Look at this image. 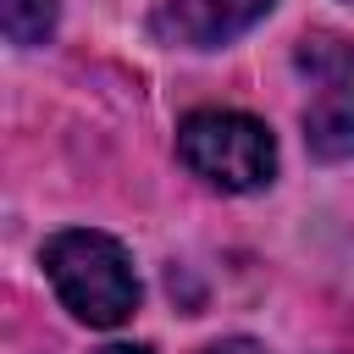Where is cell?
<instances>
[{
  "label": "cell",
  "mask_w": 354,
  "mask_h": 354,
  "mask_svg": "<svg viewBox=\"0 0 354 354\" xmlns=\"http://www.w3.org/2000/svg\"><path fill=\"white\" fill-rule=\"evenodd\" d=\"M44 277L55 282L61 304L88 326H122L138 310V277L127 266V249L105 232H55L44 243Z\"/></svg>",
  "instance_id": "obj_1"
},
{
  "label": "cell",
  "mask_w": 354,
  "mask_h": 354,
  "mask_svg": "<svg viewBox=\"0 0 354 354\" xmlns=\"http://www.w3.org/2000/svg\"><path fill=\"white\" fill-rule=\"evenodd\" d=\"M177 155L194 177H205L227 194L266 188L271 171H277V144H271L266 122H254L243 111H194V116H183Z\"/></svg>",
  "instance_id": "obj_2"
},
{
  "label": "cell",
  "mask_w": 354,
  "mask_h": 354,
  "mask_svg": "<svg viewBox=\"0 0 354 354\" xmlns=\"http://www.w3.org/2000/svg\"><path fill=\"white\" fill-rule=\"evenodd\" d=\"M266 11H271V0H171L160 11V33L205 50V44H227L232 33L260 22Z\"/></svg>",
  "instance_id": "obj_3"
},
{
  "label": "cell",
  "mask_w": 354,
  "mask_h": 354,
  "mask_svg": "<svg viewBox=\"0 0 354 354\" xmlns=\"http://www.w3.org/2000/svg\"><path fill=\"white\" fill-rule=\"evenodd\" d=\"M304 138L321 160H354V83H321L304 111Z\"/></svg>",
  "instance_id": "obj_4"
},
{
  "label": "cell",
  "mask_w": 354,
  "mask_h": 354,
  "mask_svg": "<svg viewBox=\"0 0 354 354\" xmlns=\"http://www.w3.org/2000/svg\"><path fill=\"white\" fill-rule=\"evenodd\" d=\"M0 22L11 44H44L55 28V0H0Z\"/></svg>",
  "instance_id": "obj_5"
},
{
  "label": "cell",
  "mask_w": 354,
  "mask_h": 354,
  "mask_svg": "<svg viewBox=\"0 0 354 354\" xmlns=\"http://www.w3.org/2000/svg\"><path fill=\"white\" fill-rule=\"evenodd\" d=\"M299 66L315 83H354V44H343V39H304Z\"/></svg>",
  "instance_id": "obj_6"
},
{
  "label": "cell",
  "mask_w": 354,
  "mask_h": 354,
  "mask_svg": "<svg viewBox=\"0 0 354 354\" xmlns=\"http://www.w3.org/2000/svg\"><path fill=\"white\" fill-rule=\"evenodd\" d=\"M205 354H266L260 343H249V337H227V343H210Z\"/></svg>",
  "instance_id": "obj_7"
},
{
  "label": "cell",
  "mask_w": 354,
  "mask_h": 354,
  "mask_svg": "<svg viewBox=\"0 0 354 354\" xmlns=\"http://www.w3.org/2000/svg\"><path fill=\"white\" fill-rule=\"evenodd\" d=\"M100 354H149V348H138V343H111V348H100Z\"/></svg>",
  "instance_id": "obj_8"
}]
</instances>
